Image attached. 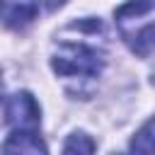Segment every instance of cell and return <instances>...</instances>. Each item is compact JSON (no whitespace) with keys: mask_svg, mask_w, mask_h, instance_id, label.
Listing matches in <instances>:
<instances>
[{"mask_svg":"<svg viewBox=\"0 0 155 155\" xmlns=\"http://www.w3.org/2000/svg\"><path fill=\"white\" fill-rule=\"evenodd\" d=\"M104 63H107L104 51H99L94 44L68 41V39L58 41L53 58H51V65L61 78H82V80L97 78Z\"/></svg>","mask_w":155,"mask_h":155,"instance_id":"obj_2","label":"cell"},{"mask_svg":"<svg viewBox=\"0 0 155 155\" xmlns=\"http://www.w3.org/2000/svg\"><path fill=\"white\" fill-rule=\"evenodd\" d=\"M5 153H46V143L39 138V131H12L7 136V140L2 143Z\"/></svg>","mask_w":155,"mask_h":155,"instance_id":"obj_5","label":"cell"},{"mask_svg":"<svg viewBox=\"0 0 155 155\" xmlns=\"http://www.w3.org/2000/svg\"><path fill=\"white\" fill-rule=\"evenodd\" d=\"M153 0H128L114 12L121 39L140 58H148L153 51Z\"/></svg>","mask_w":155,"mask_h":155,"instance_id":"obj_1","label":"cell"},{"mask_svg":"<svg viewBox=\"0 0 155 155\" xmlns=\"http://www.w3.org/2000/svg\"><path fill=\"white\" fill-rule=\"evenodd\" d=\"M94 140L87 136V133H82V131H78V133H73V136H68V140H65V145H63V153H94Z\"/></svg>","mask_w":155,"mask_h":155,"instance_id":"obj_6","label":"cell"},{"mask_svg":"<svg viewBox=\"0 0 155 155\" xmlns=\"http://www.w3.org/2000/svg\"><path fill=\"white\" fill-rule=\"evenodd\" d=\"M0 99H2V80H0Z\"/></svg>","mask_w":155,"mask_h":155,"instance_id":"obj_9","label":"cell"},{"mask_svg":"<svg viewBox=\"0 0 155 155\" xmlns=\"http://www.w3.org/2000/svg\"><path fill=\"white\" fill-rule=\"evenodd\" d=\"M5 119L12 131H39V124H41L39 102L27 90L15 92L5 102Z\"/></svg>","mask_w":155,"mask_h":155,"instance_id":"obj_3","label":"cell"},{"mask_svg":"<svg viewBox=\"0 0 155 155\" xmlns=\"http://www.w3.org/2000/svg\"><path fill=\"white\" fill-rule=\"evenodd\" d=\"M39 15V0H0V22L10 29L27 27Z\"/></svg>","mask_w":155,"mask_h":155,"instance_id":"obj_4","label":"cell"},{"mask_svg":"<svg viewBox=\"0 0 155 155\" xmlns=\"http://www.w3.org/2000/svg\"><path fill=\"white\" fill-rule=\"evenodd\" d=\"M150 133H153V121H148V124L140 128L138 138H133V140H131V150L150 155V153H153V136H150Z\"/></svg>","mask_w":155,"mask_h":155,"instance_id":"obj_7","label":"cell"},{"mask_svg":"<svg viewBox=\"0 0 155 155\" xmlns=\"http://www.w3.org/2000/svg\"><path fill=\"white\" fill-rule=\"evenodd\" d=\"M63 2H65V0H48V7L53 10V7H58V5H63Z\"/></svg>","mask_w":155,"mask_h":155,"instance_id":"obj_8","label":"cell"}]
</instances>
